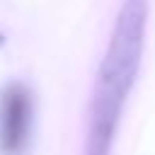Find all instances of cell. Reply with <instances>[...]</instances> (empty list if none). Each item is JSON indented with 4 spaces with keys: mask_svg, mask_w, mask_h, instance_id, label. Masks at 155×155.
<instances>
[{
    "mask_svg": "<svg viewBox=\"0 0 155 155\" xmlns=\"http://www.w3.org/2000/svg\"><path fill=\"white\" fill-rule=\"evenodd\" d=\"M5 46V36H2V31H0V48Z\"/></svg>",
    "mask_w": 155,
    "mask_h": 155,
    "instance_id": "3957f363",
    "label": "cell"
},
{
    "mask_svg": "<svg viewBox=\"0 0 155 155\" xmlns=\"http://www.w3.org/2000/svg\"><path fill=\"white\" fill-rule=\"evenodd\" d=\"M148 27V0H124L97 68L82 155H111L124 104L133 90Z\"/></svg>",
    "mask_w": 155,
    "mask_h": 155,
    "instance_id": "6da1fadb",
    "label": "cell"
},
{
    "mask_svg": "<svg viewBox=\"0 0 155 155\" xmlns=\"http://www.w3.org/2000/svg\"><path fill=\"white\" fill-rule=\"evenodd\" d=\"M34 133V97L22 82L0 90V155H27Z\"/></svg>",
    "mask_w": 155,
    "mask_h": 155,
    "instance_id": "7a4b0ae2",
    "label": "cell"
}]
</instances>
